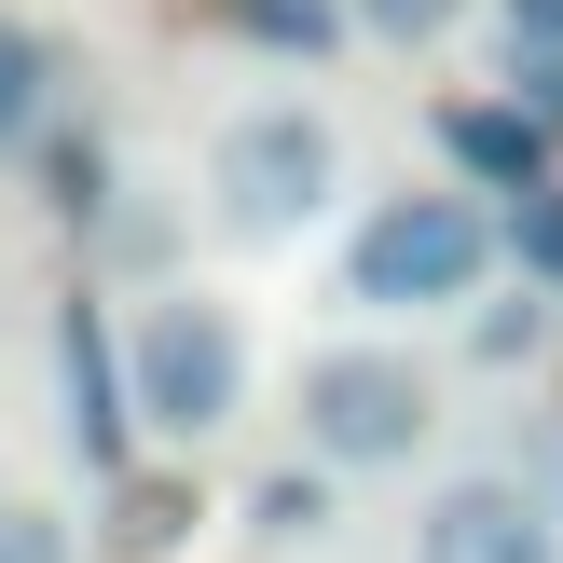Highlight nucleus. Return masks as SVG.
<instances>
[{"mask_svg":"<svg viewBox=\"0 0 563 563\" xmlns=\"http://www.w3.org/2000/svg\"><path fill=\"white\" fill-rule=\"evenodd\" d=\"M124 385H137V412H152L165 440H220L247 412V344H234V317L220 302H152L137 317V344H124Z\"/></svg>","mask_w":563,"mask_h":563,"instance_id":"obj_1","label":"nucleus"},{"mask_svg":"<svg viewBox=\"0 0 563 563\" xmlns=\"http://www.w3.org/2000/svg\"><path fill=\"white\" fill-rule=\"evenodd\" d=\"M427 427H440V399H427V372H412V357H385V344L302 357V440H317L330 467H399Z\"/></svg>","mask_w":563,"mask_h":563,"instance_id":"obj_2","label":"nucleus"},{"mask_svg":"<svg viewBox=\"0 0 563 563\" xmlns=\"http://www.w3.org/2000/svg\"><path fill=\"white\" fill-rule=\"evenodd\" d=\"M482 262H495V234L454 207V192H399V207L357 234L344 289L372 302V317H427V302H467V289H482Z\"/></svg>","mask_w":563,"mask_h":563,"instance_id":"obj_3","label":"nucleus"},{"mask_svg":"<svg viewBox=\"0 0 563 563\" xmlns=\"http://www.w3.org/2000/svg\"><path fill=\"white\" fill-rule=\"evenodd\" d=\"M330 179H344V152H330L317 110H247V124L220 137V165H207V192H220L234 234H302V220L330 207Z\"/></svg>","mask_w":563,"mask_h":563,"instance_id":"obj_4","label":"nucleus"},{"mask_svg":"<svg viewBox=\"0 0 563 563\" xmlns=\"http://www.w3.org/2000/svg\"><path fill=\"white\" fill-rule=\"evenodd\" d=\"M412 563H563L550 495H522V482H440L427 522H412Z\"/></svg>","mask_w":563,"mask_h":563,"instance_id":"obj_5","label":"nucleus"},{"mask_svg":"<svg viewBox=\"0 0 563 563\" xmlns=\"http://www.w3.org/2000/svg\"><path fill=\"white\" fill-rule=\"evenodd\" d=\"M55 372H69V440H82V467H124V412H137V385L110 372L97 302H69V330H55Z\"/></svg>","mask_w":563,"mask_h":563,"instance_id":"obj_6","label":"nucleus"},{"mask_svg":"<svg viewBox=\"0 0 563 563\" xmlns=\"http://www.w3.org/2000/svg\"><path fill=\"white\" fill-rule=\"evenodd\" d=\"M440 137H454V165H482L495 192H550V124L537 110H454Z\"/></svg>","mask_w":563,"mask_h":563,"instance_id":"obj_7","label":"nucleus"},{"mask_svg":"<svg viewBox=\"0 0 563 563\" xmlns=\"http://www.w3.org/2000/svg\"><path fill=\"white\" fill-rule=\"evenodd\" d=\"M42 82H55V55L27 42L14 14H0V137H27V124H42Z\"/></svg>","mask_w":563,"mask_h":563,"instance_id":"obj_8","label":"nucleus"},{"mask_svg":"<svg viewBox=\"0 0 563 563\" xmlns=\"http://www.w3.org/2000/svg\"><path fill=\"white\" fill-rule=\"evenodd\" d=\"M0 563H82V550H69V522H55V509L0 495Z\"/></svg>","mask_w":563,"mask_h":563,"instance_id":"obj_9","label":"nucleus"},{"mask_svg":"<svg viewBox=\"0 0 563 563\" xmlns=\"http://www.w3.org/2000/svg\"><path fill=\"white\" fill-rule=\"evenodd\" d=\"M509 247L537 275H563V192H509Z\"/></svg>","mask_w":563,"mask_h":563,"instance_id":"obj_10","label":"nucleus"},{"mask_svg":"<svg viewBox=\"0 0 563 563\" xmlns=\"http://www.w3.org/2000/svg\"><path fill=\"white\" fill-rule=\"evenodd\" d=\"M357 27H372V42H440L454 0H357Z\"/></svg>","mask_w":563,"mask_h":563,"instance_id":"obj_11","label":"nucleus"},{"mask_svg":"<svg viewBox=\"0 0 563 563\" xmlns=\"http://www.w3.org/2000/svg\"><path fill=\"white\" fill-rule=\"evenodd\" d=\"M247 27H262V42H302V55L330 42V14H317V0H247Z\"/></svg>","mask_w":563,"mask_h":563,"instance_id":"obj_12","label":"nucleus"},{"mask_svg":"<svg viewBox=\"0 0 563 563\" xmlns=\"http://www.w3.org/2000/svg\"><path fill=\"white\" fill-rule=\"evenodd\" d=\"M509 82H522V110H537V124H563V55H522Z\"/></svg>","mask_w":563,"mask_h":563,"instance_id":"obj_13","label":"nucleus"},{"mask_svg":"<svg viewBox=\"0 0 563 563\" xmlns=\"http://www.w3.org/2000/svg\"><path fill=\"white\" fill-rule=\"evenodd\" d=\"M509 42L522 55H563V0H509Z\"/></svg>","mask_w":563,"mask_h":563,"instance_id":"obj_14","label":"nucleus"}]
</instances>
